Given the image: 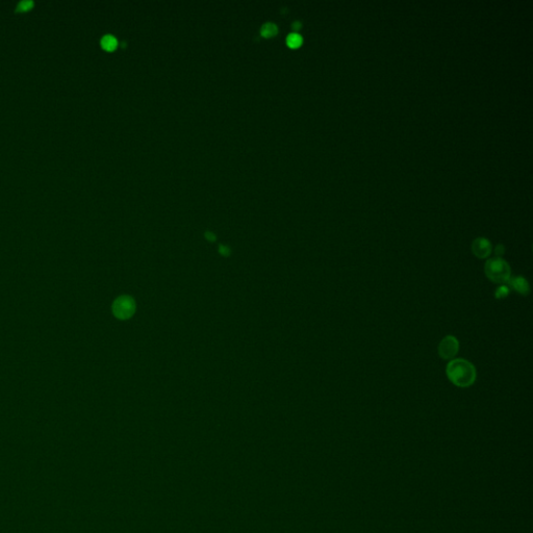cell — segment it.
<instances>
[{
	"instance_id": "4",
	"label": "cell",
	"mask_w": 533,
	"mask_h": 533,
	"mask_svg": "<svg viewBox=\"0 0 533 533\" xmlns=\"http://www.w3.org/2000/svg\"><path fill=\"white\" fill-rule=\"evenodd\" d=\"M437 351L442 359L454 358L459 351V341L453 336H447L440 340Z\"/></svg>"
},
{
	"instance_id": "12",
	"label": "cell",
	"mask_w": 533,
	"mask_h": 533,
	"mask_svg": "<svg viewBox=\"0 0 533 533\" xmlns=\"http://www.w3.org/2000/svg\"><path fill=\"white\" fill-rule=\"evenodd\" d=\"M494 252H495V254H496V257H501L503 254H504V252H505V248H504V246L501 245V244H500V245H497V246L495 247Z\"/></svg>"
},
{
	"instance_id": "8",
	"label": "cell",
	"mask_w": 533,
	"mask_h": 533,
	"mask_svg": "<svg viewBox=\"0 0 533 533\" xmlns=\"http://www.w3.org/2000/svg\"><path fill=\"white\" fill-rule=\"evenodd\" d=\"M302 42H303L302 36H301L298 33H296V32L295 33H291L287 37V45L291 49H295V48L300 47L301 44H302Z\"/></svg>"
},
{
	"instance_id": "3",
	"label": "cell",
	"mask_w": 533,
	"mask_h": 533,
	"mask_svg": "<svg viewBox=\"0 0 533 533\" xmlns=\"http://www.w3.org/2000/svg\"><path fill=\"white\" fill-rule=\"evenodd\" d=\"M135 301L130 297H120L113 304V313L114 315L121 320H126L132 317L135 313Z\"/></svg>"
},
{
	"instance_id": "13",
	"label": "cell",
	"mask_w": 533,
	"mask_h": 533,
	"mask_svg": "<svg viewBox=\"0 0 533 533\" xmlns=\"http://www.w3.org/2000/svg\"><path fill=\"white\" fill-rule=\"evenodd\" d=\"M220 252L222 253V254H224V255H228L230 251H229L228 248H226V247H224V246H221V247H220Z\"/></svg>"
},
{
	"instance_id": "11",
	"label": "cell",
	"mask_w": 533,
	"mask_h": 533,
	"mask_svg": "<svg viewBox=\"0 0 533 533\" xmlns=\"http://www.w3.org/2000/svg\"><path fill=\"white\" fill-rule=\"evenodd\" d=\"M33 6H34L33 1H29V0H24V1H21L17 5V11L18 12H26V11H29V9H31Z\"/></svg>"
},
{
	"instance_id": "5",
	"label": "cell",
	"mask_w": 533,
	"mask_h": 533,
	"mask_svg": "<svg viewBox=\"0 0 533 533\" xmlns=\"http://www.w3.org/2000/svg\"><path fill=\"white\" fill-rule=\"evenodd\" d=\"M472 252L478 258H486L491 252V244L485 238H477L472 243Z\"/></svg>"
},
{
	"instance_id": "7",
	"label": "cell",
	"mask_w": 533,
	"mask_h": 533,
	"mask_svg": "<svg viewBox=\"0 0 533 533\" xmlns=\"http://www.w3.org/2000/svg\"><path fill=\"white\" fill-rule=\"evenodd\" d=\"M100 44H101V47L106 50V51H114L118 46V41L114 36L105 35L100 40Z\"/></svg>"
},
{
	"instance_id": "14",
	"label": "cell",
	"mask_w": 533,
	"mask_h": 533,
	"mask_svg": "<svg viewBox=\"0 0 533 533\" xmlns=\"http://www.w3.org/2000/svg\"><path fill=\"white\" fill-rule=\"evenodd\" d=\"M293 28L295 29L296 33H297L298 29L301 28V22H300V21H295V22L293 23Z\"/></svg>"
},
{
	"instance_id": "15",
	"label": "cell",
	"mask_w": 533,
	"mask_h": 533,
	"mask_svg": "<svg viewBox=\"0 0 533 533\" xmlns=\"http://www.w3.org/2000/svg\"><path fill=\"white\" fill-rule=\"evenodd\" d=\"M205 236H206V239H207V240H209V241H215V240H216V238H215V235H213V234H210V233H206V235H205Z\"/></svg>"
},
{
	"instance_id": "6",
	"label": "cell",
	"mask_w": 533,
	"mask_h": 533,
	"mask_svg": "<svg viewBox=\"0 0 533 533\" xmlns=\"http://www.w3.org/2000/svg\"><path fill=\"white\" fill-rule=\"evenodd\" d=\"M507 284L510 290L516 291L518 294L522 296H527L529 294V291H530L529 284L526 280V278H524L523 276H517L514 278L510 277V279L507 281Z\"/></svg>"
},
{
	"instance_id": "1",
	"label": "cell",
	"mask_w": 533,
	"mask_h": 533,
	"mask_svg": "<svg viewBox=\"0 0 533 533\" xmlns=\"http://www.w3.org/2000/svg\"><path fill=\"white\" fill-rule=\"evenodd\" d=\"M446 374L452 384L458 388L471 387L477 377L474 365L464 358L450 360L446 368Z\"/></svg>"
},
{
	"instance_id": "9",
	"label": "cell",
	"mask_w": 533,
	"mask_h": 533,
	"mask_svg": "<svg viewBox=\"0 0 533 533\" xmlns=\"http://www.w3.org/2000/svg\"><path fill=\"white\" fill-rule=\"evenodd\" d=\"M278 33V27L274 23H266L260 29V34L265 38H272Z\"/></svg>"
},
{
	"instance_id": "10",
	"label": "cell",
	"mask_w": 533,
	"mask_h": 533,
	"mask_svg": "<svg viewBox=\"0 0 533 533\" xmlns=\"http://www.w3.org/2000/svg\"><path fill=\"white\" fill-rule=\"evenodd\" d=\"M510 293V289L508 288V286H500L499 288H497V290L495 291V297L497 299H504L506 298Z\"/></svg>"
},
{
	"instance_id": "2",
	"label": "cell",
	"mask_w": 533,
	"mask_h": 533,
	"mask_svg": "<svg viewBox=\"0 0 533 533\" xmlns=\"http://www.w3.org/2000/svg\"><path fill=\"white\" fill-rule=\"evenodd\" d=\"M485 272L486 277L496 284H507L511 275L509 265L501 257L488 259L485 266Z\"/></svg>"
}]
</instances>
